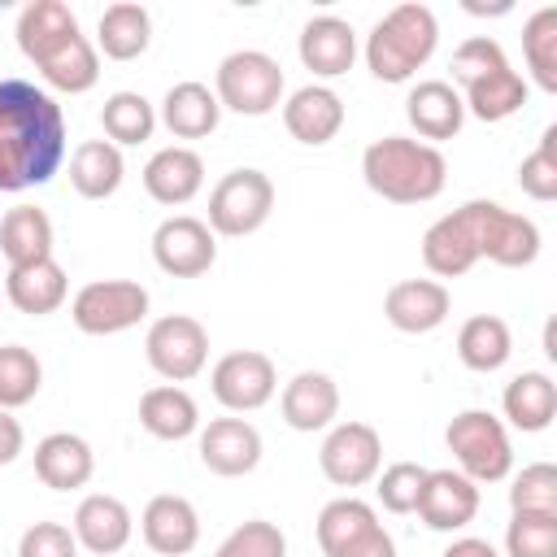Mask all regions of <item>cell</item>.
I'll list each match as a JSON object with an SVG mask.
<instances>
[{
	"mask_svg": "<svg viewBox=\"0 0 557 557\" xmlns=\"http://www.w3.org/2000/svg\"><path fill=\"white\" fill-rule=\"evenodd\" d=\"M65 161V113L61 104L26 83L0 78V191L44 187Z\"/></svg>",
	"mask_w": 557,
	"mask_h": 557,
	"instance_id": "cell-1",
	"label": "cell"
},
{
	"mask_svg": "<svg viewBox=\"0 0 557 557\" xmlns=\"http://www.w3.org/2000/svg\"><path fill=\"white\" fill-rule=\"evenodd\" d=\"M17 48L52 91L83 96L100 78V52L96 44L78 30V17L61 0H30L17 13Z\"/></svg>",
	"mask_w": 557,
	"mask_h": 557,
	"instance_id": "cell-2",
	"label": "cell"
},
{
	"mask_svg": "<svg viewBox=\"0 0 557 557\" xmlns=\"http://www.w3.org/2000/svg\"><path fill=\"white\" fill-rule=\"evenodd\" d=\"M361 178L374 196L392 205H426L448 183V161L440 148L409 139V135H383L361 152Z\"/></svg>",
	"mask_w": 557,
	"mask_h": 557,
	"instance_id": "cell-3",
	"label": "cell"
},
{
	"mask_svg": "<svg viewBox=\"0 0 557 557\" xmlns=\"http://www.w3.org/2000/svg\"><path fill=\"white\" fill-rule=\"evenodd\" d=\"M440 44V22L426 4L409 0L387 9L374 30L366 35V65L379 83H409L435 52Z\"/></svg>",
	"mask_w": 557,
	"mask_h": 557,
	"instance_id": "cell-4",
	"label": "cell"
},
{
	"mask_svg": "<svg viewBox=\"0 0 557 557\" xmlns=\"http://www.w3.org/2000/svg\"><path fill=\"white\" fill-rule=\"evenodd\" d=\"M283 65L261 52V48H239L231 57L218 61L213 74V96L222 109L239 113V117H265L283 104Z\"/></svg>",
	"mask_w": 557,
	"mask_h": 557,
	"instance_id": "cell-5",
	"label": "cell"
},
{
	"mask_svg": "<svg viewBox=\"0 0 557 557\" xmlns=\"http://www.w3.org/2000/svg\"><path fill=\"white\" fill-rule=\"evenodd\" d=\"M444 444L457 461V470L470 479V483H500L509 479L513 470V444H509V431L496 413L487 409H461L448 431H444Z\"/></svg>",
	"mask_w": 557,
	"mask_h": 557,
	"instance_id": "cell-6",
	"label": "cell"
},
{
	"mask_svg": "<svg viewBox=\"0 0 557 557\" xmlns=\"http://www.w3.org/2000/svg\"><path fill=\"white\" fill-rule=\"evenodd\" d=\"M466 222H470V235H474V248H479V261H496L505 270H522L540 257V226L513 209H505L500 200H466L461 205Z\"/></svg>",
	"mask_w": 557,
	"mask_h": 557,
	"instance_id": "cell-7",
	"label": "cell"
},
{
	"mask_svg": "<svg viewBox=\"0 0 557 557\" xmlns=\"http://www.w3.org/2000/svg\"><path fill=\"white\" fill-rule=\"evenodd\" d=\"M270 213H274V183L265 170H252V165L231 170L209 191V231L213 235L244 239V235L261 231Z\"/></svg>",
	"mask_w": 557,
	"mask_h": 557,
	"instance_id": "cell-8",
	"label": "cell"
},
{
	"mask_svg": "<svg viewBox=\"0 0 557 557\" xmlns=\"http://www.w3.org/2000/svg\"><path fill=\"white\" fill-rule=\"evenodd\" d=\"M70 318L83 335H122L148 318V287L135 278H96L74 292Z\"/></svg>",
	"mask_w": 557,
	"mask_h": 557,
	"instance_id": "cell-9",
	"label": "cell"
},
{
	"mask_svg": "<svg viewBox=\"0 0 557 557\" xmlns=\"http://www.w3.org/2000/svg\"><path fill=\"white\" fill-rule=\"evenodd\" d=\"M144 352H148V366L165 383H187L209 361V331L191 313H165L148 326Z\"/></svg>",
	"mask_w": 557,
	"mask_h": 557,
	"instance_id": "cell-10",
	"label": "cell"
},
{
	"mask_svg": "<svg viewBox=\"0 0 557 557\" xmlns=\"http://www.w3.org/2000/svg\"><path fill=\"white\" fill-rule=\"evenodd\" d=\"M209 387L218 396V405H226L231 413H252L261 405H270V396L278 392V370L265 352L257 348H235L226 357H218Z\"/></svg>",
	"mask_w": 557,
	"mask_h": 557,
	"instance_id": "cell-11",
	"label": "cell"
},
{
	"mask_svg": "<svg viewBox=\"0 0 557 557\" xmlns=\"http://www.w3.org/2000/svg\"><path fill=\"white\" fill-rule=\"evenodd\" d=\"M318 466L335 487H361L383 466V440L370 422H335L318 448Z\"/></svg>",
	"mask_w": 557,
	"mask_h": 557,
	"instance_id": "cell-12",
	"label": "cell"
},
{
	"mask_svg": "<svg viewBox=\"0 0 557 557\" xmlns=\"http://www.w3.org/2000/svg\"><path fill=\"white\" fill-rule=\"evenodd\" d=\"M152 261L170 278H200L218 261V235L191 213H174L152 231Z\"/></svg>",
	"mask_w": 557,
	"mask_h": 557,
	"instance_id": "cell-13",
	"label": "cell"
},
{
	"mask_svg": "<svg viewBox=\"0 0 557 557\" xmlns=\"http://www.w3.org/2000/svg\"><path fill=\"white\" fill-rule=\"evenodd\" d=\"M453 296L440 278H400L383 296V318L405 335H426L448 322Z\"/></svg>",
	"mask_w": 557,
	"mask_h": 557,
	"instance_id": "cell-14",
	"label": "cell"
},
{
	"mask_svg": "<svg viewBox=\"0 0 557 557\" xmlns=\"http://www.w3.org/2000/svg\"><path fill=\"white\" fill-rule=\"evenodd\" d=\"M139 531H144V544L157 557H187L200 544V513H196V505L187 496L161 492V496H152L144 505Z\"/></svg>",
	"mask_w": 557,
	"mask_h": 557,
	"instance_id": "cell-15",
	"label": "cell"
},
{
	"mask_svg": "<svg viewBox=\"0 0 557 557\" xmlns=\"http://www.w3.org/2000/svg\"><path fill=\"white\" fill-rule=\"evenodd\" d=\"M200 461L222 479L252 474L261 461V431L248 418H213L200 431Z\"/></svg>",
	"mask_w": 557,
	"mask_h": 557,
	"instance_id": "cell-16",
	"label": "cell"
},
{
	"mask_svg": "<svg viewBox=\"0 0 557 557\" xmlns=\"http://www.w3.org/2000/svg\"><path fill=\"white\" fill-rule=\"evenodd\" d=\"M431 531H461L479 513V483H470L461 470H426L418 509Z\"/></svg>",
	"mask_w": 557,
	"mask_h": 557,
	"instance_id": "cell-17",
	"label": "cell"
},
{
	"mask_svg": "<svg viewBox=\"0 0 557 557\" xmlns=\"http://www.w3.org/2000/svg\"><path fill=\"white\" fill-rule=\"evenodd\" d=\"M70 531H74L78 548H87V553H96V557H113V553H122V548L131 544L135 518H131L126 500H117V496H109V492H91V496L78 500Z\"/></svg>",
	"mask_w": 557,
	"mask_h": 557,
	"instance_id": "cell-18",
	"label": "cell"
},
{
	"mask_svg": "<svg viewBox=\"0 0 557 557\" xmlns=\"http://www.w3.org/2000/svg\"><path fill=\"white\" fill-rule=\"evenodd\" d=\"M305 70H313L318 78H339L352 70L357 61V30L335 17V13H322V17H309L300 26V44H296Z\"/></svg>",
	"mask_w": 557,
	"mask_h": 557,
	"instance_id": "cell-19",
	"label": "cell"
},
{
	"mask_svg": "<svg viewBox=\"0 0 557 557\" xmlns=\"http://www.w3.org/2000/svg\"><path fill=\"white\" fill-rule=\"evenodd\" d=\"M283 126L300 144H331L344 126V100L326 83H305L283 100Z\"/></svg>",
	"mask_w": 557,
	"mask_h": 557,
	"instance_id": "cell-20",
	"label": "cell"
},
{
	"mask_svg": "<svg viewBox=\"0 0 557 557\" xmlns=\"http://www.w3.org/2000/svg\"><path fill=\"white\" fill-rule=\"evenodd\" d=\"M35 474L52 492H78L96 474V453L74 431H52L35 444Z\"/></svg>",
	"mask_w": 557,
	"mask_h": 557,
	"instance_id": "cell-21",
	"label": "cell"
},
{
	"mask_svg": "<svg viewBox=\"0 0 557 557\" xmlns=\"http://www.w3.org/2000/svg\"><path fill=\"white\" fill-rule=\"evenodd\" d=\"M405 117H409V126L422 135V144L431 139V148H435L440 139H453V135L461 131L466 104H461V91H457L453 83H444V78H422V83L409 91V100H405Z\"/></svg>",
	"mask_w": 557,
	"mask_h": 557,
	"instance_id": "cell-22",
	"label": "cell"
},
{
	"mask_svg": "<svg viewBox=\"0 0 557 557\" xmlns=\"http://www.w3.org/2000/svg\"><path fill=\"white\" fill-rule=\"evenodd\" d=\"M205 187V161L196 148H183V144H170L161 152L148 157L144 165V191L157 200V205H187L196 191Z\"/></svg>",
	"mask_w": 557,
	"mask_h": 557,
	"instance_id": "cell-23",
	"label": "cell"
},
{
	"mask_svg": "<svg viewBox=\"0 0 557 557\" xmlns=\"http://www.w3.org/2000/svg\"><path fill=\"white\" fill-rule=\"evenodd\" d=\"M278 409H283V422L292 431H326L335 422V413H339V387L322 370H300L283 387Z\"/></svg>",
	"mask_w": 557,
	"mask_h": 557,
	"instance_id": "cell-24",
	"label": "cell"
},
{
	"mask_svg": "<svg viewBox=\"0 0 557 557\" xmlns=\"http://www.w3.org/2000/svg\"><path fill=\"white\" fill-rule=\"evenodd\" d=\"M422 265L435 274V278H461L479 265V248H474V235H470V222L461 209L444 213L440 222L426 226L422 235Z\"/></svg>",
	"mask_w": 557,
	"mask_h": 557,
	"instance_id": "cell-25",
	"label": "cell"
},
{
	"mask_svg": "<svg viewBox=\"0 0 557 557\" xmlns=\"http://www.w3.org/2000/svg\"><path fill=\"white\" fill-rule=\"evenodd\" d=\"M4 296L17 313H30V318H44V313H57L70 296V278L65 270L57 265V257H44L35 265H13L4 274Z\"/></svg>",
	"mask_w": 557,
	"mask_h": 557,
	"instance_id": "cell-26",
	"label": "cell"
},
{
	"mask_svg": "<svg viewBox=\"0 0 557 557\" xmlns=\"http://www.w3.org/2000/svg\"><path fill=\"white\" fill-rule=\"evenodd\" d=\"M157 122H161L174 139H205V135L218 131L222 104H218V96H213L205 83L187 78V83H174V87L165 91Z\"/></svg>",
	"mask_w": 557,
	"mask_h": 557,
	"instance_id": "cell-27",
	"label": "cell"
},
{
	"mask_svg": "<svg viewBox=\"0 0 557 557\" xmlns=\"http://www.w3.org/2000/svg\"><path fill=\"white\" fill-rule=\"evenodd\" d=\"M500 409H505L509 426H518V431H531V435L548 431L557 418V383L544 370H522L505 383Z\"/></svg>",
	"mask_w": 557,
	"mask_h": 557,
	"instance_id": "cell-28",
	"label": "cell"
},
{
	"mask_svg": "<svg viewBox=\"0 0 557 557\" xmlns=\"http://www.w3.org/2000/svg\"><path fill=\"white\" fill-rule=\"evenodd\" d=\"M139 426L157 440H187L200 431V409H196L187 387L161 383V387H148L139 396Z\"/></svg>",
	"mask_w": 557,
	"mask_h": 557,
	"instance_id": "cell-29",
	"label": "cell"
},
{
	"mask_svg": "<svg viewBox=\"0 0 557 557\" xmlns=\"http://www.w3.org/2000/svg\"><path fill=\"white\" fill-rule=\"evenodd\" d=\"M126 178L122 148L109 139H83L70 157V183L83 200H109Z\"/></svg>",
	"mask_w": 557,
	"mask_h": 557,
	"instance_id": "cell-30",
	"label": "cell"
},
{
	"mask_svg": "<svg viewBox=\"0 0 557 557\" xmlns=\"http://www.w3.org/2000/svg\"><path fill=\"white\" fill-rule=\"evenodd\" d=\"M148 39H152V17L135 0L109 4L100 13V22H96V48L109 61H135V57H144L148 52Z\"/></svg>",
	"mask_w": 557,
	"mask_h": 557,
	"instance_id": "cell-31",
	"label": "cell"
},
{
	"mask_svg": "<svg viewBox=\"0 0 557 557\" xmlns=\"http://www.w3.org/2000/svg\"><path fill=\"white\" fill-rule=\"evenodd\" d=\"M461 104H466V113H474L479 122H505V117H513V113L527 104V78L505 61V65H496L492 74L466 83V87H461Z\"/></svg>",
	"mask_w": 557,
	"mask_h": 557,
	"instance_id": "cell-32",
	"label": "cell"
},
{
	"mask_svg": "<svg viewBox=\"0 0 557 557\" xmlns=\"http://www.w3.org/2000/svg\"><path fill=\"white\" fill-rule=\"evenodd\" d=\"M0 252L13 265H35L52 257V218L35 205H17L0 218Z\"/></svg>",
	"mask_w": 557,
	"mask_h": 557,
	"instance_id": "cell-33",
	"label": "cell"
},
{
	"mask_svg": "<svg viewBox=\"0 0 557 557\" xmlns=\"http://www.w3.org/2000/svg\"><path fill=\"white\" fill-rule=\"evenodd\" d=\"M513 352V335H509V322L496 318V313H474L461 322L457 331V357L466 370H479V374H492L509 361Z\"/></svg>",
	"mask_w": 557,
	"mask_h": 557,
	"instance_id": "cell-34",
	"label": "cell"
},
{
	"mask_svg": "<svg viewBox=\"0 0 557 557\" xmlns=\"http://www.w3.org/2000/svg\"><path fill=\"white\" fill-rule=\"evenodd\" d=\"M100 126H104L109 144H117V148L144 144V139H152V131H157V109H152L148 96H139V91H113V96L104 100V109H100Z\"/></svg>",
	"mask_w": 557,
	"mask_h": 557,
	"instance_id": "cell-35",
	"label": "cell"
},
{
	"mask_svg": "<svg viewBox=\"0 0 557 557\" xmlns=\"http://www.w3.org/2000/svg\"><path fill=\"white\" fill-rule=\"evenodd\" d=\"M522 57L540 91H557V9L544 4L522 26Z\"/></svg>",
	"mask_w": 557,
	"mask_h": 557,
	"instance_id": "cell-36",
	"label": "cell"
},
{
	"mask_svg": "<svg viewBox=\"0 0 557 557\" xmlns=\"http://www.w3.org/2000/svg\"><path fill=\"white\" fill-rule=\"evenodd\" d=\"M374 522H379L374 505H366V500H357V496L326 500L322 513H318V548H322L326 557H335L348 540H357V535H361L366 527H374Z\"/></svg>",
	"mask_w": 557,
	"mask_h": 557,
	"instance_id": "cell-37",
	"label": "cell"
},
{
	"mask_svg": "<svg viewBox=\"0 0 557 557\" xmlns=\"http://www.w3.org/2000/svg\"><path fill=\"white\" fill-rule=\"evenodd\" d=\"M44 366L26 344H0V409H22L39 396Z\"/></svg>",
	"mask_w": 557,
	"mask_h": 557,
	"instance_id": "cell-38",
	"label": "cell"
},
{
	"mask_svg": "<svg viewBox=\"0 0 557 557\" xmlns=\"http://www.w3.org/2000/svg\"><path fill=\"white\" fill-rule=\"evenodd\" d=\"M509 509L513 513H557V466H548V461L522 466L509 487Z\"/></svg>",
	"mask_w": 557,
	"mask_h": 557,
	"instance_id": "cell-39",
	"label": "cell"
},
{
	"mask_svg": "<svg viewBox=\"0 0 557 557\" xmlns=\"http://www.w3.org/2000/svg\"><path fill=\"white\" fill-rule=\"evenodd\" d=\"M505 557H557V513H513Z\"/></svg>",
	"mask_w": 557,
	"mask_h": 557,
	"instance_id": "cell-40",
	"label": "cell"
},
{
	"mask_svg": "<svg viewBox=\"0 0 557 557\" xmlns=\"http://www.w3.org/2000/svg\"><path fill=\"white\" fill-rule=\"evenodd\" d=\"M518 187L531 200H557V126H544L540 148L522 157L518 165Z\"/></svg>",
	"mask_w": 557,
	"mask_h": 557,
	"instance_id": "cell-41",
	"label": "cell"
},
{
	"mask_svg": "<svg viewBox=\"0 0 557 557\" xmlns=\"http://www.w3.org/2000/svg\"><path fill=\"white\" fill-rule=\"evenodd\" d=\"M213 557H287V535L265 518H248L218 544Z\"/></svg>",
	"mask_w": 557,
	"mask_h": 557,
	"instance_id": "cell-42",
	"label": "cell"
},
{
	"mask_svg": "<svg viewBox=\"0 0 557 557\" xmlns=\"http://www.w3.org/2000/svg\"><path fill=\"white\" fill-rule=\"evenodd\" d=\"M422 483H426V466L418 461H396L379 474V500L387 513H413L418 509V496H422Z\"/></svg>",
	"mask_w": 557,
	"mask_h": 557,
	"instance_id": "cell-43",
	"label": "cell"
},
{
	"mask_svg": "<svg viewBox=\"0 0 557 557\" xmlns=\"http://www.w3.org/2000/svg\"><path fill=\"white\" fill-rule=\"evenodd\" d=\"M505 61H509V57H505V48H500L492 35H470V39H461L457 52H453V78L466 87V83L492 74V70L505 65Z\"/></svg>",
	"mask_w": 557,
	"mask_h": 557,
	"instance_id": "cell-44",
	"label": "cell"
},
{
	"mask_svg": "<svg viewBox=\"0 0 557 557\" xmlns=\"http://www.w3.org/2000/svg\"><path fill=\"white\" fill-rule=\"evenodd\" d=\"M17 557H78V540L65 522H35L22 531Z\"/></svg>",
	"mask_w": 557,
	"mask_h": 557,
	"instance_id": "cell-45",
	"label": "cell"
},
{
	"mask_svg": "<svg viewBox=\"0 0 557 557\" xmlns=\"http://www.w3.org/2000/svg\"><path fill=\"white\" fill-rule=\"evenodd\" d=\"M335 557H396V540L383 531V522H374V527H366L357 540H348Z\"/></svg>",
	"mask_w": 557,
	"mask_h": 557,
	"instance_id": "cell-46",
	"label": "cell"
},
{
	"mask_svg": "<svg viewBox=\"0 0 557 557\" xmlns=\"http://www.w3.org/2000/svg\"><path fill=\"white\" fill-rule=\"evenodd\" d=\"M26 448V431L13 418V409H0V466H13Z\"/></svg>",
	"mask_w": 557,
	"mask_h": 557,
	"instance_id": "cell-47",
	"label": "cell"
},
{
	"mask_svg": "<svg viewBox=\"0 0 557 557\" xmlns=\"http://www.w3.org/2000/svg\"><path fill=\"white\" fill-rule=\"evenodd\" d=\"M440 557H500V553H496L487 540H479V535H461V540H453Z\"/></svg>",
	"mask_w": 557,
	"mask_h": 557,
	"instance_id": "cell-48",
	"label": "cell"
}]
</instances>
